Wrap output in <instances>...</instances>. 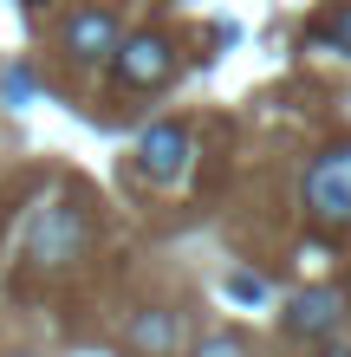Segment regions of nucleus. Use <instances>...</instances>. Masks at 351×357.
I'll return each mask as SVG.
<instances>
[{
  "label": "nucleus",
  "mask_w": 351,
  "mask_h": 357,
  "mask_svg": "<svg viewBox=\"0 0 351 357\" xmlns=\"http://www.w3.org/2000/svg\"><path fill=\"white\" fill-rule=\"evenodd\" d=\"M306 208L332 227H351V143L325 150L313 169H306Z\"/></svg>",
  "instance_id": "1"
},
{
  "label": "nucleus",
  "mask_w": 351,
  "mask_h": 357,
  "mask_svg": "<svg viewBox=\"0 0 351 357\" xmlns=\"http://www.w3.org/2000/svg\"><path fill=\"white\" fill-rule=\"evenodd\" d=\"M111 66H117V78H124L130 91H156L163 78H170L176 52H170V39H163V33H130V39H117Z\"/></svg>",
  "instance_id": "2"
},
{
  "label": "nucleus",
  "mask_w": 351,
  "mask_h": 357,
  "mask_svg": "<svg viewBox=\"0 0 351 357\" xmlns=\"http://www.w3.org/2000/svg\"><path fill=\"white\" fill-rule=\"evenodd\" d=\"M189 130L182 123H156V130H143V143H137V169L150 176V182H182L189 176Z\"/></svg>",
  "instance_id": "3"
},
{
  "label": "nucleus",
  "mask_w": 351,
  "mask_h": 357,
  "mask_svg": "<svg viewBox=\"0 0 351 357\" xmlns=\"http://www.w3.org/2000/svg\"><path fill=\"white\" fill-rule=\"evenodd\" d=\"M117 39H124V26H117V13H111V7H78V13L66 20V52H72V59H85V66L111 59V52H117Z\"/></svg>",
  "instance_id": "4"
},
{
  "label": "nucleus",
  "mask_w": 351,
  "mask_h": 357,
  "mask_svg": "<svg viewBox=\"0 0 351 357\" xmlns=\"http://www.w3.org/2000/svg\"><path fill=\"white\" fill-rule=\"evenodd\" d=\"M78 241H85V215H78L72 202H52L46 215L33 221V260H46V266L72 260V254H78Z\"/></svg>",
  "instance_id": "5"
},
{
  "label": "nucleus",
  "mask_w": 351,
  "mask_h": 357,
  "mask_svg": "<svg viewBox=\"0 0 351 357\" xmlns=\"http://www.w3.org/2000/svg\"><path fill=\"white\" fill-rule=\"evenodd\" d=\"M338 319H345V299H338V292H325V286L299 292V299L286 305V331H299V338H332Z\"/></svg>",
  "instance_id": "6"
},
{
  "label": "nucleus",
  "mask_w": 351,
  "mask_h": 357,
  "mask_svg": "<svg viewBox=\"0 0 351 357\" xmlns=\"http://www.w3.org/2000/svg\"><path fill=\"white\" fill-rule=\"evenodd\" d=\"M124 344H130L137 357H170L182 344V319L176 312H137L130 331H124Z\"/></svg>",
  "instance_id": "7"
},
{
  "label": "nucleus",
  "mask_w": 351,
  "mask_h": 357,
  "mask_svg": "<svg viewBox=\"0 0 351 357\" xmlns=\"http://www.w3.org/2000/svg\"><path fill=\"white\" fill-rule=\"evenodd\" d=\"M319 46H332V52L351 59V7H332V13L319 20Z\"/></svg>",
  "instance_id": "8"
},
{
  "label": "nucleus",
  "mask_w": 351,
  "mask_h": 357,
  "mask_svg": "<svg viewBox=\"0 0 351 357\" xmlns=\"http://www.w3.org/2000/svg\"><path fill=\"white\" fill-rule=\"evenodd\" d=\"M195 357H247V344L228 338V331H215V338H202V344H195Z\"/></svg>",
  "instance_id": "9"
},
{
  "label": "nucleus",
  "mask_w": 351,
  "mask_h": 357,
  "mask_svg": "<svg viewBox=\"0 0 351 357\" xmlns=\"http://www.w3.org/2000/svg\"><path fill=\"white\" fill-rule=\"evenodd\" d=\"M332 357H351V344H338V351H332Z\"/></svg>",
  "instance_id": "10"
},
{
  "label": "nucleus",
  "mask_w": 351,
  "mask_h": 357,
  "mask_svg": "<svg viewBox=\"0 0 351 357\" xmlns=\"http://www.w3.org/2000/svg\"><path fill=\"white\" fill-rule=\"evenodd\" d=\"M20 357H27V351H20Z\"/></svg>",
  "instance_id": "11"
}]
</instances>
